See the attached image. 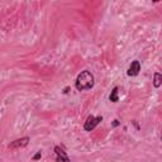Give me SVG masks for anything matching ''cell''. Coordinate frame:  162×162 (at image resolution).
<instances>
[{
	"mask_svg": "<svg viewBox=\"0 0 162 162\" xmlns=\"http://www.w3.org/2000/svg\"><path fill=\"white\" fill-rule=\"evenodd\" d=\"M161 84H162V75L160 72H154L153 75V86L158 89L161 86Z\"/></svg>",
	"mask_w": 162,
	"mask_h": 162,
	"instance_id": "7",
	"label": "cell"
},
{
	"mask_svg": "<svg viewBox=\"0 0 162 162\" xmlns=\"http://www.w3.org/2000/svg\"><path fill=\"white\" fill-rule=\"evenodd\" d=\"M95 85V79L94 75L91 74L89 70H84L79 75H77L75 80V88L77 91H88L91 90Z\"/></svg>",
	"mask_w": 162,
	"mask_h": 162,
	"instance_id": "1",
	"label": "cell"
},
{
	"mask_svg": "<svg viewBox=\"0 0 162 162\" xmlns=\"http://www.w3.org/2000/svg\"><path fill=\"white\" fill-rule=\"evenodd\" d=\"M139 72H141V62L138 60L132 61L128 71H127V75L131 76V77H134V76H138Z\"/></svg>",
	"mask_w": 162,
	"mask_h": 162,
	"instance_id": "5",
	"label": "cell"
},
{
	"mask_svg": "<svg viewBox=\"0 0 162 162\" xmlns=\"http://www.w3.org/2000/svg\"><path fill=\"white\" fill-rule=\"evenodd\" d=\"M55 154H56V162H71V160H70V157L67 156V153L65 152V150L62 148V147L60 146H55Z\"/></svg>",
	"mask_w": 162,
	"mask_h": 162,
	"instance_id": "4",
	"label": "cell"
},
{
	"mask_svg": "<svg viewBox=\"0 0 162 162\" xmlns=\"http://www.w3.org/2000/svg\"><path fill=\"white\" fill-rule=\"evenodd\" d=\"M103 122V117L99 115V117H94V115H89L86 122L84 123V129L86 132H91L96 128V125H99L100 123Z\"/></svg>",
	"mask_w": 162,
	"mask_h": 162,
	"instance_id": "2",
	"label": "cell"
},
{
	"mask_svg": "<svg viewBox=\"0 0 162 162\" xmlns=\"http://www.w3.org/2000/svg\"><path fill=\"white\" fill-rule=\"evenodd\" d=\"M68 90H70V89H68V88H66V89H65V91H63V93H65V94H67V93H68Z\"/></svg>",
	"mask_w": 162,
	"mask_h": 162,
	"instance_id": "10",
	"label": "cell"
},
{
	"mask_svg": "<svg viewBox=\"0 0 162 162\" xmlns=\"http://www.w3.org/2000/svg\"><path fill=\"white\" fill-rule=\"evenodd\" d=\"M31 142V138L29 137H22V138H18L15 141L10 142V144L8 146V150H17V148H24L29 144Z\"/></svg>",
	"mask_w": 162,
	"mask_h": 162,
	"instance_id": "3",
	"label": "cell"
},
{
	"mask_svg": "<svg viewBox=\"0 0 162 162\" xmlns=\"http://www.w3.org/2000/svg\"><path fill=\"white\" fill-rule=\"evenodd\" d=\"M119 124H121V123H119L118 119H115V121H113V127H118Z\"/></svg>",
	"mask_w": 162,
	"mask_h": 162,
	"instance_id": "9",
	"label": "cell"
},
{
	"mask_svg": "<svg viewBox=\"0 0 162 162\" xmlns=\"http://www.w3.org/2000/svg\"><path fill=\"white\" fill-rule=\"evenodd\" d=\"M41 157H42V152H41V151H38V152H37V153L32 157V160H33V161H37V160H39Z\"/></svg>",
	"mask_w": 162,
	"mask_h": 162,
	"instance_id": "8",
	"label": "cell"
},
{
	"mask_svg": "<svg viewBox=\"0 0 162 162\" xmlns=\"http://www.w3.org/2000/svg\"><path fill=\"white\" fill-rule=\"evenodd\" d=\"M118 93H119V88H118V86H114V89L111 90V93H110V95H109V100H110L111 103H118V101H119Z\"/></svg>",
	"mask_w": 162,
	"mask_h": 162,
	"instance_id": "6",
	"label": "cell"
}]
</instances>
